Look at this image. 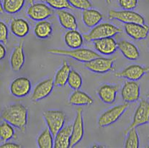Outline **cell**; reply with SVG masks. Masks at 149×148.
Masks as SVG:
<instances>
[{"label": "cell", "mask_w": 149, "mask_h": 148, "mask_svg": "<svg viewBox=\"0 0 149 148\" xmlns=\"http://www.w3.org/2000/svg\"><path fill=\"white\" fill-rule=\"evenodd\" d=\"M1 117L14 127L25 132L28 124V111L25 106L15 103L7 106L1 112Z\"/></svg>", "instance_id": "1"}, {"label": "cell", "mask_w": 149, "mask_h": 148, "mask_svg": "<svg viewBox=\"0 0 149 148\" xmlns=\"http://www.w3.org/2000/svg\"><path fill=\"white\" fill-rule=\"evenodd\" d=\"M48 53L54 54V55H63L67 56L73 59L77 60V61L82 62V63H86L90 61L94 58L100 57V54L98 53L95 52L92 50L88 49V48H76V49L68 50L57 49V48H51L47 50Z\"/></svg>", "instance_id": "2"}, {"label": "cell", "mask_w": 149, "mask_h": 148, "mask_svg": "<svg viewBox=\"0 0 149 148\" xmlns=\"http://www.w3.org/2000/svg\"><path fill=\"white\" fill-rule=\"evenodd\" d=\"M120 33H122V30L120 28L111 23L104 22V23L98 24L94 27L89 33L84 34L83 37L84 40L86 41L91 42L98 39L114 37Z\"/></svg>", "instance_id": "3"}, {"label": "cell", "mask_w": 149, "mask_h": 148, "mask_svg": "<svg viewBox=\"0 0 149 148\" xmlns=\"http://www.w3.org/2000/svg\"><path fill=\"white\" fill-rule=\"evenodd\" d=\"M42 117L54 137L64 127L66 120V114L61 110H47L43 112Z\"/></svg>", "instance_id": "4"}, {"label": "cell", "mask_w": 149, "mask_h": 148, "mask_svg": "<svg viewBox=\"0 0 149 148\" xmlns=\"http://www.w3.org/2000/svg\"><path fill=\"white\" fill-rule=\"evenodd\" d=\"M129 107V103L120 104L112 107L104 111L98 119V126L100 128L107 127L113 124L123 115Z\"/></svg>", "instance_id": "5"}, {"label": "cell", "mask_w": 149, "mask_h": 148, "mask_svg": "<svg viewBox=\"0 0 149 148\" xmlns=\"http://www.w3.org/2000/svg\"><path fill=\"white\" fill-rule=\"evenodd\" d=\"M109 19H116L123 23H138L144 25L146 24L145 18L139 13L133 10H110L108 12Z\"/></svg>", "instance_id": "6"}, {"label": "cell", "mask_w": 149, "mask_h": 148, "mask_svg": "<svg viewBox=\"0 0 149 148\" xmlns=\"http://www.w3.org/2000/svg\"><path fill=\"white\" fill-rule=\"evenodd\" d=\"M116 58L97 57L90 61L84 63V66L87 70L96 73H106L114 71V63Z\"/></svg>", "instance_id": "7"}, {"label": "cell", "mask_w": 149, "mask_h": 148, "mask_svg": "<svg viewBox=\"0 0 149 148\" xmlns=\"http://www.w3.org/2000/svg\"><path fill=\"white\" fill-rule=\"evenodd\" d=\"M54 14V10L45 3H33L27 10V15L34 21L45 20Z\"/></svg>", "instance_id": "8"}, {"label": "cell", "mask_w": 149, "mask_h": 148, "mask_svg": "<svg viewBox=\"0 0 149 148\" xmlns=\"http://www.w3.org/2000/svg\"><path fill=\"white\" fill-rule=\"evenodd\" d=\"M148 123H149V102L146 100H142L140 102L135 111L131 124L125 130V134H127L128 130L132 128H137L138 127Z\"/></svg>", "instance_id": "9"}, {"label": "cell", "mask_w": 149, "mask_h": 148, "mask_svg": "<svg viewBox=\"0 0 149 148\" xmlns=\"http://www.w3.org/2000/svg\"><path fill=\"white\" fill-rule=\"evenodd\" d=\"M84 135V124L83 119V109L81 107L77 109V115L72 124V132L70 140V147L72 148L75 147L80 142Z\"/></svg>", "instance_id": "10"}, {"label": "cell", "mask_w": 149, "mask_h": 148, "mask_svg": "<svg viewBox=\"0 0 149 148\" xmlns=\"http://www.w3.org/2000/svg\"><path fill=\"white\" fill-rule=\"evenodd\" d=\"M31 81L26 77H18L15 78L10 86L11 94L17 98H23L30 93L31 90Z\"/></svg>", "instance_id": "11"}, {"label": "cell", "mask_w": 149, "mask_h": 148, "mask_svg": "<svg viewBox=\"0 0 149 148\" xmlns=\"http://www.w3.org/2000/svg\"><path fill=\"white\" fill-rule=\"evenodd\" d=\"M148 72L149 67L133 64L125 68L123 71L115 73V75L118 78H125L129 81H137Z\"/></svg>", "instance_id": "12"}, {"label": "cell", "mask_w": 149, "mask_h": 148, "mask_svg": "<svg viewBox=\"0 0 149 148\" xmlns=\"http://www.w3.org/2000/svg\"><path fill=\"white\" fill-rule=\"evenodd\" d=\"M54 80L49 78L38 84L33 89L31 96L33 102H37L48 97L54 90Z\"/></svg>", "instance_id": "13"}, {"label": "cell", "mask_w": 149, "mask_h": 148, "mask_svg": "<svg viewBox=\"0 0 149 148\" xmlns=\"http://www.w3.org/2000/svg\"><path fill=\"white\" fill-rule=\"evenodd\" d=\"M141 95L140 84L135 81H127L123 85L121 90L123 100L126 103H133L139 99Z\"/></svg>", "instance_id": "14"}, {"label": "cell", "mask_w": 149, "mask_h": 148, "mask_svg": "<svg viewBox=\"0 0 149 148\" xmlns=\"http://www.w3.org/2000/svg\"><path fill=\"white\" fill-rule=\"evenodd\" d=\"M126 34L136 40H142L147 38L149 34V26L146 24L126 23L124 25Z\"/></svg>", "instance_id": "15"}, {"label": "cell", "mask_w": 149, "mask_h": 148, "mask_svg": "<svg viewBox=\"0 0 149 148\" xmlns=\"http://www.w3.org/2000/svg\"><path fill=\"white\" fill-rule=\"evenodd\" d=\"M96 50L100 54L110 55L115 53L118 49V43L113 37L98 39L93 41Z\"/></svg>", "instance_id": "16"}, {"label": "cell", "mask_w": 149, "mask_h": 148, "mask_svg": "<svg viewBox=\"0 0 149 148\" xmlns=\"http://www.w3.org/2000/svg\"><path fill=\"white\" fill-rule=\"evenodd\" d=\"M10 61L13 71L19 72L22 70L25 61L23 42H20L19 45L15 47L11 53Z\"/></svg>", "instance_id": "17"}, {"label": "cell", "mask_w": 149, "mask_h": 148, "mask_svg": "<svg viewBox=\"0 0 149 148\" xmlns=\"http://www.w3.org/2000/svg\"><path fill=\"white\" fill-rule=\"evenodd\" d=\"M119 86L118 85L104 84L97 90V95L102 102L111 104L115 102Z\"/></svg>", "instance_id": "18"}, {"label": "cell", "mask_w": 149, "mask_h": 148, "mask_svg": "<svg viewBox=\"0 0 149 148\" xmlns=\"http://www.w3.org/2000/svg\"><path fill=\"white\" fill-rule=\"evenodd\" d=\"M118 48L123 56L127 60H136L140 58V50L136 45L126 40L118 43Z\"/></svg>", "instance_id": "19"}, {"label": "cell", "mask_w": 149, "mask_h": 148, "mask_svg": "<svg viewBox=\"0 0 149 148\" xmlns=\"http://www.w3.org/2000/svg\"><path fill=\"white\" fill-rule=\"evenodd\" d=\"M72 124L63 127L54 137V148H69Z\"/></svg>", "instance_id": "20"}, {"label": "cell", "mask_w": 149, "mask_h": 148, "mask_svg": "<svg viewBox=\"0 0 149 148\" xmlns=\"http://www.w3.org/2000/svg\"><path fill=\"white\" fill-rule=\"evenodd\" d=\"M10 30L14 35L22 38L28 35L30 25L27 21L22 18H13L10 22Z\"/></svg>", "instance_id": "21"}, {"label": "cell", "mask_w": 149, "mask_h": 148, "mask_svg": "<svg viewBox=\"0 0 149 148\" xmlns=\"http://www.w3.org/2000/svg\"><path fill=\"white\" fill-rule=\"evenodd\" d=\"M58 19L59 23L64 29L67 30H77L78 28L77 19L74 15L66 10H58Z\"/></svg>", "instance_id": "22"}, {"label": "cell", "mask_w": 149, "mask_h": 148, "mask_svg": "<svg viewBox=\"0 0 149 148\" xmlns=\"http://www.w3.org/2000/svg\"><path fill=\"white\" fill-rule=\"evenodd\" d=\"M81 15L84 24L89 28H93L103 19V15L100 11L92 8L83 10Z\"/></svg>", "instance_id": "23"}, {"label": "cell", "mask_w": 149, "mask_h": 148, "mask_svg": "<svg viewBox=\"0 0 149 148\" xmlns=\"http://www.w3.org/2000/svg\"><path fill=\"white\" fill-rule=\"evenodd\" d=\"M69 104L73 106H89L94 104V100L85 92L79 90H74L69 97Z\"/></svg>", "instance_id": "24"}, {"label": "cell", "mask_w": 149, "mask_h": 148, "mask_svg": "<svg viewBox=\"0 0 149 148\" xmlns=\"http://www.w3.org/2000/svg\"><path fill=\"white\" fill-rule=\"evenodd\" d=\"M71 71V68L66 60H62V66L56 72L54 78V86L58 87L65 86L67 84V81L70 72Z\"/></svg>", "instance_id": "25"}, {"label": "cell", "mask_w": 149, "mask_h": 148, "mask_svg": "<svg viewBox=\"0 0 149 148\" xmlns=\"http://www.w3.org/2000/svg\"><path fill=\"white\" fill-rule=\"evenodd\" d=\"M64 42L71 49L81 48L84 43L83 35L77 30H68L64 35Z\"/></svg>", "instance_id": "26"}, {"label": "cell", "mask_w": 149, "mask_h": 148, "mask_svg": "<svg viewBox=\"0 0 149 148\" xmlns=\"http://www.w3.org/2000/svg\"><path fill=\"white\" fill-rule=\"evenodd\" d=\"M34 34L39 39H48L53 34L52 24L47 20L38 22L35 25Z\"/></svg>", "instance_id": "27"}, {"label": "cell", "mask_w": 149, "mask_h": 148, "mask_svg": "<svg viewBox=\"0 0 149 148\" xmlns=\"http://www.w3.org/2000/svg\"><path fill=\"white\" fill-rule=\"evenodd\" d=\"M25 3V0H3V9L7 14H16L23 8Z\"/></svg>", "instance_id": "28"}, {"label": "cell", "mask_w": 149, "mask_h": 148, "mask_svg": "<svg viewBox=\"0 0 149 148\" xmlns=\"http://www.w3.org/2000/svg\"><path fill=\"white\" fill-rule=\"evenodd\" d=\"M54 137L48 128L44 129L37 138V144L39 148L54 147Z\"/></svg>", "instance_id": "29"}, {"label": "cell", "mask_w": 149, "mask_h": 148, "mask_svg": "<svg viewBox=\"0 0 149 148\" xmlns=\"http://www.w3.org/2000/svg\"><path fill=\"white\" fill-rule=\"evenodd\" d=\"M125 147V148H138L140 146V139L136 127L132 128L127 132Z\"/></svg>", "instance_id": "30"}, {"label": "cell", "mask_w": 149, "mask_h": 148, "mask_svg": "<svg viewBox=\"0 0 149 148\" xmlns=\"http://www.w3.org/2000/svg\"><path fill=\"white\" fill-rule=\"evenodd\" d=\"M14 127L10 123L4 120L0 124V139L3 142H8L15 136Z\"/></svg>", "instance_id": "31"}, {"label": "cell", "mask_w": 149, "mask_h": 148, "mask_svg": "<svg viewBox=\"0 0 149 148\" xmlns=\"http://www.w3.org/2000/svg\"><path fill=\"white\" fill-rule=\"evenodd\" d=\"M82 78L79 73L75 70L71 69L67 81L68 85L74 90H79L82 86Z\"/></svg>", "instance_id": "32"}, {"label": "cell", "mask_w": 149, "mask_h": 148, "mask_svg": "<svg viewBox=\"0 0 149 148\" xmlns=\"http://www.w3.org/2000/svg\"><path fill=\"white\" fill-rule=\"evenodd\" d=\"M48 4L51 8L57 10H72L73 8L68 0H40Z\"/></svg>", "instance_id": "33"}, {"label": "cell", "mask_w": 149, "mask_h": 148, "mask_svg": "<svg viewBox=\"0 0 149 148\" xmlns=\"http://www.w3.org/2000/svg\"><path fill=\"white\" fill-rule=\"evenodd\" d=\"M73 8L85 10L92 8V4L89 0H68Z\"/></svg>", "instance_id": "34"}, {"label": "cell", "mask_w": 149, "mask_h": 148, "mask_svg": "<svg viewBox=\"0 0 149 148\" xmlns=\"http://www.w3.org/2000/svg\"><path fill=\"white\" fill-rule=\"evenodd\" d=\"M118 3L123 10H133L138 6V0H118Z\"/></svg>", "instance_id": "35"}, {"label": "cell", "mask_w": 149, "mask_h": 148, "mask_svg": "<svg viewBox=\"0 0 149 148\" xmlns=\"http://www.w3.org/2000/svg\"><path fill=\"white\" fill-rule=\"evenodd\" d=\"M8 28L4 22L0 20V43L7 44L8 40Z\"/></svg>", "instance_id": "36"}, {"label": "cell", "mask_w": 149, "mask_h": 148, "mask_svg": "<svg viewBox=\"0 0 149 148\" xmlns=\"http://www.w3.org/2000/svg\"><path fill=\"white\" fill-rule=\"evenodd\" d=\"M1 148H20L22 146L19 144H17L15 142H5L4 144L0 145Z\"/></svg>", "instance_id": "37"}, {"label": "cell", "mask_w": 149, "mask_h": 148, "mask_svg": "<svg viewBox=\"0 0 149 148\" xmlns=\"http://www.w3.org/2000/svg\"><path fill=\"white\" fill-rule=\"evenodd\" d=\"M6 53H7V50H6L5 46L2 43H0V60L5 58Z\"/></svg>", "instance_id": "38"}, {"label": "cell", "mask_w": 149, "mask_h": 148, "mask_svg": "<svg viewBox=\"0 0 149 148\" xmlns=\"http://www.w3.org/2000/svg\"><path fill=\"white\" fill-rule=\"evenodd\" d=\"M3 12H4V9H3L2 2H1V1L0 0V14H1V13Z\"/></svg>", "instance_id": "39"}, {"label": "cell", "mask_w": 149, "mask_h": 148, "mask_svg": "<svg viewBox=\"0 0 149 148\" xmlns=\"http://www.w3.org/2000/svg\"><path fill=\"white\" fill-rule=\"evenodd\" d=\"M29 1V3H30V4H33V3H34V0H28Z\"/></svg>", "instance_id": "40"}, {"label": "cell", "mask_w": 149, "mask_h": 148, "mask_svg": "<svg viewBox=\"0 0 149 148\" xmlns=\"http://www.w3.org/2000/svg\"><path fill=\"white\" fill-rule=\"evenodd\" d=\"M105 1L107 4H110L111 3V0H105Z\"/></svg>", "instance_id": "41"}, {"label": "cell", "mask_w": 149, "mask_h": 148, "mask_svg": "<svg viewBox=\"0 0 149 148\" xmlns=\"http://www.w3.org/2000/svg\"><path fill=\"white\" fill-rule=\"evenodd\" d=\"M147 97H148V99H149V93H148V94H147Z\"/></svg>", "instance_id": "42"}]
</instances>
